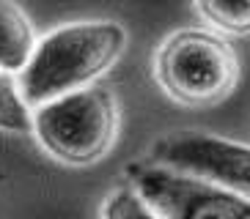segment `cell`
I'll use <instances>...</instances> for the list:
<instances>
[{"instance_id": "cell-1", "label": "cell", "mask_w": 250, "mask_h": 219, "mask_svg": "<svg viewBox=\"0 0 250 219\" xmlns=\"http://www.w3.org/2000/svg\"><path fill=\"white\" fill-rule=\"evenodd\" d=\"M126 47V30L113 19H83L47 33L36 44L17 82L28 107L91 88L118 60Z\"/></svg>"}, {"instance_id": "cell-2", "label": "cell", "mask_w": 250, "mask_h": 219, "mask_svg": "<svg viewBox=\"0 0 250 219\" xmlns=\"http://www.w3.org/2000/svg\"><path fill=\"white\" fill-rule=\"evenodd\" d=\"M162 91L179 104L209 107L226 99L236 85V52L212 30L184 28L165 38L154 63Z\"/></svg>"}, {"instance_id": "cell-3", "label": "cell", "mask_w": 250, "mask_h": 219, "mask_svg": "<svg viewBox=\"0 0 250 219\" xmlns=\"http://www.w3.org/2000/svg\"><path fill=\"white\" fill-rule=\"evenodd\" d=\"M118 107L107 88L91 85L33 110V134L55 159L83 167L110 151Z\"/></svg>"}, {"instance_id": "cell-4", "label": "cell", "mask_w": 250, "mask_h": 219, "mask_svg": "<svg viewBox=\"0 0 250 219\" xmlns=\"http://www.w3.org/2000/svg\"><path fill=\"white\" fill-rule=\"evenodd\" d=\"M132 183L162 219H250V200L162 164H132Z\"/></svg>"}, {"instance_id": "cell-5", "label": "cell", "mask_w": 250, "mask_h": 219, "mask_svg": "<svg viewBox=\"0 0 250 219\" xmlns=\"http://www.w3.org/2000/svg\"><path fill=\"white\" fill-rule=\"evenodd\" d=\"M157 164L212 181L250 200V146L206 131H182L154 146Z\"/></svg>"}, {"instance_id": "cell-6", "label": "cell", "mask_w": 250, "mask_h": 219, "mask_svg": "<svg viewBox=\"0 0 250 219\" xmlns=\"http://www.w3.org/2000/svg\"><path fill=\"white\" fill-rule=\"evenodd\" d=\"M36 38L28 17L14 3L0 0V69L8 74L22 72L36 50Z\"/></svg>"}, {"instance_id": "cell-7", "label": "cell", "mask_w": 250, "mask_h": 219, "mask_svg": "<svg viewBox=\"0 0 250 219\" xmlns=\"http://www.w3.org/2000/svg\"><path fill=\"white\" fill-rule=\"evenodd\" d=\"M30 129H33V115L28 102L22 99L20 82L14 80V74L0 69V131L25 134Z\"/></svg>"}, {"instance_id": "cell-8", "label": "cell", "mask_w": 250, "mask_h": 219, "mask_svg": "<svg viewBox=\"0 0 250 219\" xmlns=\"http://www.w3.org/2000/svg\"><path fill=\"white\" fill-rule=\"evenodd\" d=\"M195 11L223 33H234V36L250 33V0H242V3L204 0V3H195Z\"/></svg>"}, {"instance_id": "cell-9", "label": "cell", "mask_w": 250, "mask_h": 219, "mask_svg": "<svg viewBox=\"0 0 250 219\" xmlns=\"http://www.w3.org/2000/svg\"><path fill=\"white\" fill-rule=\"evenodd\" d=\"M102 219H162V217L151 208V203L135 186L132 189L121 186V189L110 192V197L104 200Z\"/></svg>"}]
</instances>
